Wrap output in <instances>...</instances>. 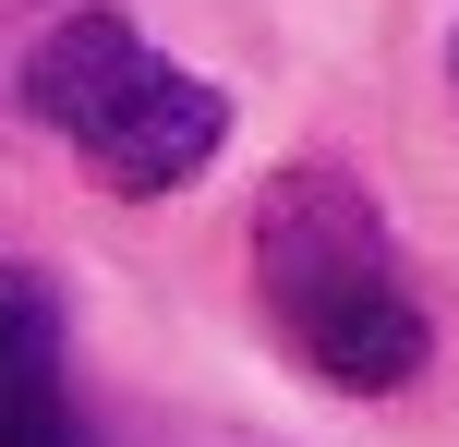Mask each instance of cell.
<instances>
[{"label": "cell", "instance_id": "cell-1", "mask_svg": "<svg viewBox=\"0 0 459 447\" xmlns=\"http://www.w3.org/2000/svg\"><path fill=\"white\" fill-rule=\"evenodd\" d=\"M254 314L339 400H399L436 363V314L411 290V254L339 158H290L254 193Z\"/></svg>", "mask_w": 459, "mask_h": 447}, {"label": "cell", "instance_id": "cell-4", "mask_svg": "<svg viewBox=\"0 0 459 447\" xmlns=\"http://www.w3.org/2000/svg\"><path fill=\"white\" fill-rule=\"evenodd\" d=\"M61 13V0H0V97L24 85V48H37V24Z\"/></svg>", "mask_w": 459, "mask_h": 447}, {"label": "cell", "instance_id": "cell-5", "mask_svg": "<svg viewBox=\"0 0 459 447\" xmlns=\"http://www.w3.org/2000/svg\"><path fill=\"white\" fill-rule=\"evenodd\" d=\"M182 447H254V435H182Z\"/></svg>", "mask_w": 459, "mask_h": 447}, {"label": "cell", "instance_id": "cell-6", "mask_svg": "<svg viewBox=\"0 0 459 447\" xmlns=\"http://www.w3.org/2000/svg\"><path fill=\"white\" fill-rule=\"evenodd\" d=\"M447 73H459V37H447Z\"/></svg>", "mask_w": 459, "mask_h": 447}, {"label": "cell", "instance_id": "cell-2", "mask_svg": "<svg viewBox=\"0 0 459 447\" xmlns=\"http://www.w3.org/2000/svg\"><path fill=\"white\" fill-rule=\"evenodd\" d=\"M13 109L48 145H73L109 193H182V182H206L218 145H230V97L206 73H182L169 48H145L134 13H109V0H61L37 24Z\"/></svg>", "mask_w": 459, "mask_h": 447}, {"label": "cell", "instance_id": "cell-3", "mask_svg": "<svg viewBox=\"0 0 459 447\" xmlns=\"http://www.w3.org/2000/svg\"><path fill=\"white\" fill-rule=\"evenodd\" d=\"M85 400H73L61 351V290L24 254H0V447H85Z\"/></svg>", "mask_w": 459, "mask_h": 447}]
</instances>
